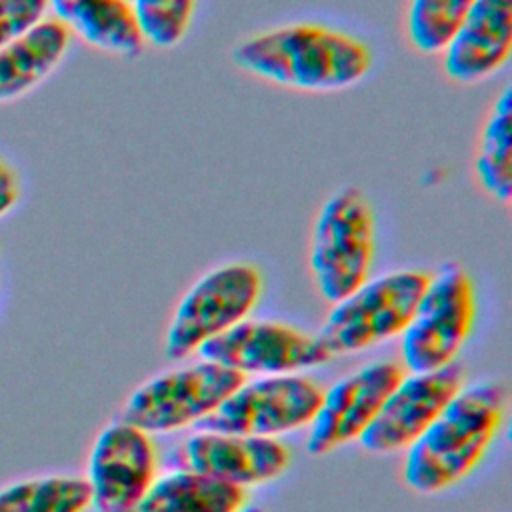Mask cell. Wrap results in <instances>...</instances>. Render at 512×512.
<instances>
[{
    "label": "cell",
    "instance_id": "17",
    "mask_svg": "<svg viewBox=\"0 0 512 512\" xmlns=\"http://www.w3.org/2000/svg\"><path fill=\"white\" fill-rule=\"evenodd\" d=\"M244 506V488L174 468L154 478L136 512H240Z\"/></svg>",
    "mask_w": 512,
    "mask_h": 512
},
{
    "label": "cell",
    "instance_id": "23",
    "mask_svg": "<svg viewBox=\"0 0 512 512\" xmlns=\"http://www.w3.org/2000/svg\"><path fill=\"white\" fill-rule=\"evenodd\" d=\"M20 200L18 174L0 160V218L6 216Z\"/></svg>",
    "mask_w": 512,
    "mask_h": 512
},
{
    "label": "cell",
    "instance_id": "4",
    "mask_svg": "<svg viewBox=\"0 0 512 512\" xmlns=\"http://www.w3.org/2000/svg\"><path fill=\"white\" fill-rule=\"evenodd\" d=\"M430 274L424 270H390L368 278L334 302L316 334L330 356L360 352L400 336Z\"/></svg>",
    "mask_w": 512,
    "mask_h": 512
},
{
    "label": "cell",
    "instance_id": "10",
    "mask_svg": "<svg viewBox=\"0 0 512 512\" xmlns=\"http://www.w3.org/2000/svg\"><path fill=\"white\" fill-rule=\"evenodd\" d=\"M402 376L400 362L374 360L322 390L316 414L306 426V450L324 456L358 440Z\"/></svg>",
    "mask_w": 512,
    "mask_h": 512
},
{
    "label": "cell",
    "instance_id": "24",
    "mask_svg": "<svg viewBox=\"0 0 512 512\" xmlns=\"http://www.w3.org/2000/svg\"><path fill=\"white\" fill-rule=\"evenodd\" d=\"M240 512H264V508H260V506H254V504H246Z\"/></svg>",
    "mask_w": 512,
    "mask_h": 512
},
{
    "label": "cell",
    "instance_id": "19",
    "mask_svg": "<svg viewBox=\"0 0 512 512\" xmlns=\"http://www.w3.org/2000/svg\"><path fill=\"white\" fill-rule=\"evenodd\" d=\"M92 506L82 476H38L0 490V512H86Z\"/></svg>",
    "mask_w": 512,
    "mask_h": 512
},
{
    "label": "cell",
    "instance_id": "6",
    "mask_svg": "<svg viewBox=\"0 0 512 512\" xmlns=\"http://www.w3.org/2000/svg\"><path fill=\"white\" fill-rule=\"evenodd\" d=\"M476 312V286L470 274L456 264L442 266L428 278L400 334L402 368L426 372L452 364L474 328Z\"/></svg>",
    "mask_w": 512,
    "mask_h": 512
},
{
    "label": "cell",
    "instance_id": "18",
    "mask_svg": "<svg viewBox=\"0 0 512 512\" xmlns=\"http://www.w3.org/2000/svg\"><path fill=\"white\" fill-rule=\"evenodd\" d=\"M474 176L482 190L496 202L512 200V88L492 102L478 134Z\"/></svg>",
    "mask_w": 512,
    "mask_h": 512
},
{
    "label": "cell",
    "instance_id": "15",
    "mask_svg": "<svg viewBox=\"0 0 512 512\" xmlns=\"http://www.w3.org/2000/svg\"><path fill=\"white\" fill-rule=\"evenodd\" d=\"M54 20L94 50L138 58L144 38L130 0H46Z\"/></svg>",
    "mask_w": 512,
    "mask_h": 512
},
{
    "label": "cell",
    "instance_id": "14",
    "mask_svg": "<svg viewBox=\"0 0 512 512\" xmlns=\"http://www.w3.org/2000/svg\"><path fill=\"white\" fill-rule=\"evenodd\" d=\"M512 50V0H476L444 46L442 70L458 84L494 76Z\"/></svg>",
    "mask_w": 512,
    "mask_h": 512
},
{
    "label": "cell",
    "instance_id": "13",
    "mask_svg": "<svg viewBox=\"0 0 512 512\" xmlns=\"http://www.w3.org/2000/svg\"><path fill=\"white\" fill-rule=\"evenodd\" d=\"M176 460V468L246 490L280 478L290 466V450L278 438L200 428L178 446Z\"/></svg>",
    "mask_w": 512,
    "mask_h": 512
},
{
    "label": "cell",
    "instance_id": "21",
    "mask_svg": "<svg viewBox=\"0 0 512 512\" xmlns=\"http://www.w3.org/2000/svg\"><path fill=\"white\" fill-rule=\"evenodd\" d=\"M146 44L170 50L180 44L192 24L196 0H130Z\"/></svg>",
    "mask_w": 512,
    "mask_h": 512
},
{
    "label": "cell",
    "instance_id": "3",
    "mask_svg": "<svg viewBox=\"0 0 512 512\" xmlns=\"http://www.w3.org/2000/svg\"><path fill=\"white\" fill-rule=\"evenodd\" d=\"M376 220L366 196L352 186L332 192L312 222L308 270L316 292L334 304L370 278Z\"/></svg>",
    "mask_w": 512,
    "mask_h": 512
},
{
    "label": "cell",
    "instance_id": "11",
    "mask_svg": "<svg viewBox=\"0 0 512 512\" xmlns=\"http://www.w3.org/2000/svg\"><path fill=\"white\" fill-rule=\"evenodd\" d=\"M158 468L156 446L148 432L110 422L96 436L88 456V486L98 512H136Z\"/></svg>",
    "mask_w": 512,
    "mask_h": 512
},
{
    "label": "cell",
    "instance_id": "7",
    "mask_svg": "<svg viewBox=\"0 0 512 512\" xmlns=\"http://www.w3.org/2000/svg\"><path fill=\"white\" fill-rule=\"evenodd\" d=\"M242 382L244 374L200 358L142 382L124 402L120 420L148 434H168L200 424Z\"/></svg>",
    "mask_w": 512,
    "mask_h": 512
},
{
    "label": "cell",
    "instance_id": "12",
    "mask_svg": "<svg viewBox=\"0 0 512 512\" xmlns=\"http://www.w3.org/2000/svg\"><path fill=\"white\" fill-rule=\"evenodd\" d=\"M462 386L464 372L454 362L436 370L404 374L358 438L360 446L372 454L406 450Z\"/></svg>",
    "mask_w": 512,
    "mask_h": 512
},
{
    "label": "cell",
    "instance_id": "9",
    "mask_svg": "<svg viewBox=\"0 0 512 512\" xmlns=\"http://www.w3.org/2000/svg\"><path fill=\"white\" fill-rule=\"evenodd\" d=\"M196 354L202 360L222 364L244 376L294 374L332 358L316 334L262 318L240 320L208 340Z\"/></svg>",
    "mask_w": 512,
    "mask_h": 512
},
{
    "label": "cell",
    "instance_id": "22",
    "mask_svg": "<svg viewBox=\"0 0 512 512\" xmlns=\"http://www.w3.org/2000/svg\"><path fill=\"white\" fill-rule=\"evenodd\" d=\"M46 0H0V50L44 20Z\"/></svg>",
    "mask_w": 512,
    "mask_h": 512
},
{
    "label": "cell",
    "instance_id": "1",
    "mask_svg": "<svg viewBox=\"0 0 512 512\" xmlns=\"http://www.w3.org/2000/svg\"><path fill=\"white\" fill-rule=\"evenodd\" d=\"M238 70L298 92H340L372 68L368 44L344 30L294 22L252 34L232 48Z\"/></svg>",
    "mask_w": 512,
    "mask_h": 512
},
{
    "label": "cell",
    "instance_id": "16",
    "mask_svg": "<svg viewBox=\"0 0 512 512\" xmlns=\"http://www.w3.org/2000/svg\"><path fill=\"white\" fill-rule=\"evenodd\" d=\"M70 32L44 18L0 50V102L16 100L42 84L64 60Z\"/></svg>",
    "mask_w": 512,
    "mask_h": 512
},
{
    "label": "cell",
    "instance_id": "20",
    "mask_svg": "<svg viewBox=\"0 0 512 512\" xmlns=\"http://www.w3.org/2000/svg\"><path fill=\"white\" fill-rule=\"evenodd\" d=\"M476 0H410L406 38L420 54H440Z\"/></svg>",
    "mask_w": 512,
    "mask_h": 512
},
{
    "label": "cell",
    "instance_id": "2",
    "mask_svg": "<svg viewBox=\"0 0 512 512\" xmlns=\"http://www.w3.org/2000/svg\"><path fill=\"white\" fill-rule=\"evenodd\" d=\"M506 404L508 390L502 382L462 386L404 450V484L418 494H436L464 480L496 440Z\"/></svg>",
    "mask_w": 512,
    "mask_h": 512
},
{
    "label": "cell",
    "instance_id": "5",
    "mask_svg": "<svg viewBox=\"0 0 512 512\" xmlns=\"http://www.w3.org/2000/svg\"><path fill=\"white\" fill-rule=\"evenodd\" d=\"M264 290L252 262L234 260L204 272L180 298L164 334V354L184 360L256 308Z\"/></svg>",
    "mask_w": 512,
    "mask_h": 512
},
{
    "label": "cell",
    "instance_id": "8",
    "mask_svg": "<svg viewBox=\"0 0 512 512\" xmlns=\"http://www.w3.org/2000/svg\"><path fill=\"white\" fill-rule=\"evenodd\" d=\"M320 398V384L300 372L244 378L198 426L202 430L276 438L308 426Z\"/></svg>",
    "mask_w": 512,
    "mask_h": 512
}]
</instances>
